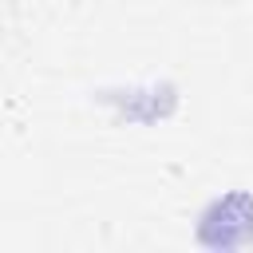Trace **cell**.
I'll use <instances>...</instances> for the list:
<instances>
[{
    "label": "cell",
    "instance_id": "obj_2",
    "mask_svg": "<svg viewBox=\"0 0 253 253\" xmlns=\"http://www.w3.org/2000/svg\"><path fill=\"white\" fill-rule=\"evenodd\" d=\"M194 245L210 253L253 249V190L229 186L210 194L194 213Z\"/></svg>",
    "mask_w": 253,
    "mask_h": 253
},
{
    "label": "cell",
    "instance_id": "obj_1",
    "mask_svg": "<svg viewBox=\"0 0 253 253\" xmlns=\"http://www.w3.org/2000/svg\"><path fill=\"white\" fill-rule=\"evenodd\" d=\"M91 103L107 111L119 126H162L178 115L182 107V87L166 75H146V79H111L91 91Z\"/></svg>",
    "mask_w": 253,
    "mask_h": 253
}]
</instances>
